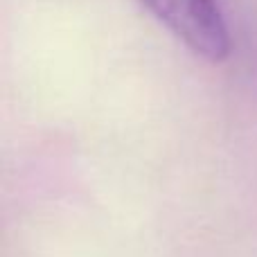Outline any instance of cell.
<instances>
[{
  "label": "cell",
  "mask_w": 257,
  "mask_h": 257,
  "mask_svg": "<svg viewBox=\"0 0 257 257\" xmlns=\"http://www.w3.org/2000/svg\"><path fill=\"white\" fill-rule=\"evenodd\" d=\"M196 57L221 63L230 57L232 41L219 0H140Z\"/></svg>",
  "instance_id": "1"
}]
</instances>
